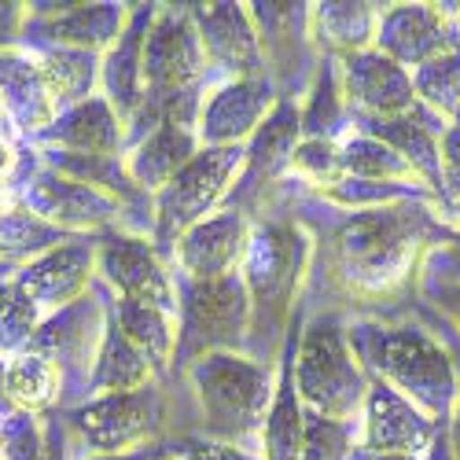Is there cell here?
I'll return each instance as SVG.
<instances>
[{
  "label": "cell",
  "instance_id": "obj_13",
  "mask_svg": "<svg viewBox=\"0 0 460 460\" xmlns=\"http://www.w3.org/2000/svg\"><path fill=\"white\" fill-rule=\"evenodd\" d=\"M96 270L107 277V284L129 302L155 305L163 314H177V288L166 273L159 251L144 236H107L96 247Z\"/></svg>",
  "mask_w": 460,
  "mask_h": 460
},
{
  "label": "cell",
  "instance_id": "obj_47",
  "mask_svg": "<svg viewBox=\"0 0 460 460\" xmlns=\"http://www.w3.org/2000/svg\"><path fill=\"white\" fill-rule=\"evenodd\" d=\"M350 460H416V456H405V453H358Z\"/></svg>",
  "mask_w": 460,
  "mask_h": 460
},
{
  "label": "cell",
  "instance_id": "obj_3",
  "mask_svg": "<svg viewBox=\"0 0 460 460\" xmlns=\"http://www.w3.org/2000/svg\"><path fill=\"white\" fill-rule=\"evenodd\" d=\"M350 350L365 376L372 372L428 420H438L456 405V372L442 342L412 324H354L347 328Z\"/></svg>",
  "mask_w": 460,
  "mask_h": 460
},
{
  "label": "cell",
  "instance_id": "obj_19",
  "mask_svg": "<svg viewBox=\"0 0 460 460\" xmlns=\"http://www.w3.org/2000/svg\"><path fill=\"white\" fill-rule=\"evenodd\" d=\"M93 270H96V247L82 240H66L45 254L30 258L12 280L41 310H66V305H74L89 291Z\"/></svg>",
  "mask_w": 460,
  "mask_h": 460
},
{
  "label": "cell",
  "instance_id": "obj_37",
  "mask_svg": "<svg viewBox=\"0 0 460 460\" xmlns=\"http://www.w3.org/2000/svg\"><path fill=\"white\" fill-rule=\"evenodd\" d=\"M41 324H45L41 305L30 302V295L15 280L0 284V354H12V358L22 354Z\"/></svg>",
  "mask_w": 460,
  "mask_h": 460
},
{
  "label": "cell",
  "instance_id": "obj_15",
  "mask_svg": "<svg viewBox=\"0 0 460 460\" xmlns=\"http://www.w3.org/2000/svg\"><path fill=\"white\" fill-rule=\"evenodd\" d=\"M339 82L354 119H398L416 103L405 66H398L376 49L342 56Z\"/></svg>",
  "mask_w": 460,
  "mask_h": 460
},
{
  "label": "cell",
  "instance_id": "obj_21",
  "mask_svg": "<svg viewBox=\"0 0 460 460\" xmlns=\"http://www.w3.org/2000/svg\"><path fill=\"white\" fill-rule=\"evenodd\" d=\"M155 12H159L155 4H137L119 33V41L100 59V89L111 111L119 114L122 129L133 122V114L144 103V41H147Z\"/></svg>",
  "mask_w": 460,
  "mask_h": 460
},
{
  "label": "cell",
  "instance_id": "obj_41",
  "mask_svg": "<svg viewBox=\"0 0 460 460\" xmlns=\"http://www.w3.org/2000/svg\"><path fill=\"white\" fill-rule=\"evenodd\" d=\"M438 173L442 199H460V126H449L438 140Z\"/></svg>",
  "mask_w": 460,
  "mask_h": 460
},
{
  "label": "cell",
  "instance_id": "obj_36",
  "mask_svg": "<svg viewBox=\"0 0 460 460\" xmlns=\"http://www.w3.org/2000/svg\"><path fill=\"white\" fill-rule=\"evenodd\" d=\"M59 243H66V233L45 225L41 217H33L26 207L0 217V261L22 258V265H26L30 258L45 254V251H52Z\"/></svg>",
  "mask_w": 460,
  "mask_h": 460
},
{
  "label": "cell",
  "instance_id": "obj_44",
  "mask_svg": "<svg viewBox=\"0 0 460 460\" xmlns=\"http://www.w3.org/2000/svg\"><path fill=\"white\" fill-rule=\"evenodd\" d=\"M438 305H442V310H449V314H453V321L460 324V280H456V284H449V288H442Z\"/></svg>",
  "mask_w": 460,
  "mask_h": 460
},
{
  "label": "cell",
  "instance_id": "obj_2",
  "mask_svg": "<svg viewBox=\"0 0 460 460\" xmlns=\"http://www.w3.org/2000/svg\"><path fill=\"white\" fill-rule=\"evenodd\" d=\"M207 52L188 8H163L144 41V103L133 114L126 140H144L159 122L196 126L203 107Z\"/></svg>",
  "mask_w": 460,
  "mask_h": 460
},
{
  "label": "cell",
  "instance_id": "obj_31",
  "mask_svg": "<svg viewBox=\"0 0 460 460\" xmlns=\"http://www.w3.org/2000/svg\"><path fill=\"white\" fill-rule=\"evenodd\" d=\"M59 387H63V372L52 358L22 350L4 365V394L12 402L15 412H45L49 405L59 402Z\"/></svg>",
  "mask_w": 460,
  "mask_h": 460
},
{
  "label": "cell",
  "instance_id": "obj_49",
  "mask_svg": "<svg viewBox=\"0 0 460 460\" xmlns=\"http://www.w3.org/2000/svg\"><path fill=\"white\" fill-rule=\"evenodd\" d=\"M93 460H147V449H140V453H100Z\"/></svg>",
  "mask_w": 460,
  "mask_h": 460
},
{
  "label": "cell",
  "instance_id": "obj_24",
  "mask_svg": "<svg viewBox=\"0 0 460 460\" xmlns=\"http://www.w3.org/2000/svg\"><path fill=\"white\" fill-rule=\"evenodd\" d=\"M196 151H199L196 126L159 122L144 140L133 144V151L126 155V173L144 196H159V191L191 163Z\"/></svg>",
  "mask_w": 460,
  "mask_h": 460
},
{
  "label": "cell",
  "instance_id": "obj_28",
  "mask_svg": "<svg viewBox=\"0 0 460 460\" xmlns=\"http://www.w3.org/2000/svg\"><path fill=\"white\" fill-rule=\"evenodd\" d=\"M376 4H354V0H332V4H310V30L321 49L339 56H354L372 49L376 41Z\"/></svg>",
  "mask_w": 460,
  "mask_h": 460
},
{
  "label": "cell",
  "instance_id": "obj_39",
  "mask_svg": "<svg viewBox=\"0 0 460 460\" xmlns=\"http://www.w3.org/2000/svg\"><path fill=\"white\" fill-rule=\"evenodd\" d=\"M45 449L49 446H45L37 416L12 412L0 420V453H4V460H52Z\"/></svg>",
  "mask_w": 460,
  "mask_h": 460
},
{
  "label": "cell",
  "instance_id": "obj_22",
  "mask_svg": "<svg viewBox=\"0 0 460 460\" xmlns=\"http://www.w3.org/2000/svg\"><path fill=\"white\" fill-rule=\"evenodd\" d=\"M361 126V133L383 140L387 147H394L398 155L412 166L416 177H424L438 196H442V173H438V140L442 133L449 129L446 119H438V114L424 103H412L405 114H398V119H354Z\"/></svg>",
  "mask_w": 460,
  "mask_h": 460
},
{
  "label": "cell",
  "instance_id": "obj_6",
  "mask_svg": "<svg viewBox=\"0 0 460 460\" xmlns=\"http://www.w3.org/2000/svg\"><path fill=\"white\" fill-rule=\"evenodd\" d=\"M295 394L305 412L350 424L368 394V376L358 365L347 328L335 317H321L295 342Z\"/></svg>",
  "mask_w": 460,
  "mask_h": 460
},
{
  "label": "cell",
  "instance_id": "obj_16",
  "mask_svg": "<svg viewBox=\"0 0 460 460\" xmlns=\"http://www.w3.org/2000/svg\"><path fill=\"white\" fill-rule=\"evenodd\" d=\"M273 107H277V93L270 78L225 82L199 107L196 119L199 147H243V140L258 133V126L270 119Z\"/></svg>",
  "mask_w": 460,
  "mask_h": 460
},
{
  "label": "cell",
  "instance_id": "obj_1",
  "mask_svg": "<svg viewBox=\"0 0 460 460\" xmlns=\"http://www.w3.org/2000/svg\"><path fill=\"white\" fill-rule=\"evenodd\" d=\"M431 236L442 240L446 233L412 199L358 210L332 236V277L358 298L391 295L405 284L420 247Z\"/></svg>",
  "mask_w": 460,
  "mask_h": 460
},
{
  "label": "cell",
  "instance_id": "obj_8",
  "mask_svg": "<svg viewBox=\"0 0 460 460\" xmlns=\"http://www.w3.org/2000/svg\"><path fill=\"white\" fill-rule=\"evenodd\" d=\"M243 166V147H199L191 163L155 196V240L173 247L191 225L210 217Z\"/></svg>",
  "mask_w": 460,
  "mask_h": 460
},
{
  "label": "cell",
  "instance_id": "obj_52",
  "mask_svg": "<svg viewBox=\"0 0 460 460\" xmlns=\"http://www.w3.org/2000/svg\"><path fill=\"white\" fill-rule=\"evenodd\" d=\"M0 460H4V453H0Z\"/></svg>",
  "mask_w": 460,
  "mask_h": 460
},
{
  "label": "cell",
  "instance_id": "obj_42",
  "mask_svg": "<svg viewBox=\"0 0 460 460\" xmlns=\"http://www.w3.org/2000/svg\"><path fill=\"white\" fill-rule=\"evenodd\" d=\"M155 460H251L236 446H221V442H191L177 449H163Z\"/></svg>",
  "mask_w": 460,
  "mask_h": 460
},
{
  "label": "cell",
  "instance_id": "obj_51",
  "mask_svg": "<svg viewBox=\"0 0 460 460\" xmlns=\"http://www.w3.org/2000/svg\"><path fill=\"white\" fill-rule=\"evenodd\" d=\"M0 119H4V107H0Z\"/></svg>",
  "mask_w": 460,
  "mask_h": 460
},
{
  "label": "cell",
  "instance_id": "obj_29",
  "mask_svg": "<svg viewBox=\"0 0 460 460\" xmlns=\"http://www.w3.org/2000/svg\"><path fill=\"white\" fill-rule=\"evenodd\" d=\"M151 361L133 347V342L119 332V324H107L100 350H96V365L89 376V391L96 394H129L140 387H151Z\"/></svg>",
  "mask_w": 460,
  "mask_h": 460
},
{
  "label": "cell",
  "instance_id": "obj_26",
  "mask_svg": "<svg viewBox=\"0 0 460 460\" xmlns=\"http://www.w3.org/2000/svg\"><path fill=\"white\" fill-rule=\"evenodd\" d=\"M0 107L19 122L22 133L41 137L56 122V103L45 89L41 66L33 52L22 49H0Z\"/></svg>",
  "mask_w": 460,
  "mask_h": 460
},
{
  "label": "cell",
  "instance_id": "obj_48",
  "mask_svg": "<svg viewBox=\"0 0 460 460\" xmlns=\"http://www.w3.org/2000/svg\"><path fill=\"white\" fill-rule=\"evenodd\" d=\"M15 409H12V402H8V394H4V361H0V420L4 416H12Z\"/></svg>",
  "mask_w": 460,
  "mask_h": 460
},
{
  "label": "cell",
  "instance_id": "obj_4",
  "mask_svg": "<svg viewBox=\"0 0 460 460\" xmlns=\"http://www.w3.org/2000/svg\"><path fill=\"white\" fill-rule=\"evenodd\" d=\"M188 376L199 394L207 438L243 449L261 435L277 391L270 368L243 354H207L188 365Z\"/></svg>",
  "mask_w": 460,
  "mask_h": 460
},
{
  "label": "cell",
  "instance_id": "obj_46",
  "mask_svg": "<svg viewBox=\"0 0 460 460\" xmlns=\"http://www.w3.org/2000/svg\"><path fill=\"white\" fill-rule=\"evenodd\" d=\"M456 412H453V428H449V438H446V446H449V453H453V460H460V391H456V405H453Z\"/></svg>",
  "mask_w": 460,
  "mask_h": 460
},
{
  "label": "cell",
  "instance_id": "obj_34",
  "mask_svg": "<svg viewBox=\"0 0 460 460\" xmlns=\"http://www.w3.org/2000/svg\"><path fill=\"white\" fill-rule=\"evenodd\" d=\"M347 119V96H342V82H339V66L324 63L314 74V89H310V103L305 111H298L302 122V140H332V133Z\"/></svg>",
  "mask_w": 460,
  "mask_h": 460
},
{
  "label": "cell",
  "instance_id": "obj_23",
  "mask_svg": "<svg viewBox=\"0 0 460 460\" xmlns=\"http://www.w3.org/2000/svg\"><path fill=\"white\" fill-rule=\"evenodd\" d=\"M129 12L122 4H66V8H37L30 12L26 33H41L45 41L59 49H82V52H103L119 41ZM22 33V37H26Z\"/></svg>",
  "mask_w": 460,
  "mask_h": 460
},
{
  "label": "cell",
  "instance_id": "obj_50",
  "mask_svg": "<svg viewBox=\"0 0 460 460\" xmlns=\"http://www.w3.org/2000/svg\"><path fill=\"white\" fill-rule=\"evenodd\" d=\"M456 225H460V203H456Z\"/></svg>",
  "mask_w": 460,
  "mask_h": 460
},
{
  "label": "cell",
  "instance_id": "obj_7",
  "mask_svg": "<svg viewBox=\"0 0 460 460\" xmlns=\"http://www.w3.org/2000/svg\"><path fill=\"white\" fill-rule=\"evenodd\" d=\"M177 350L173 361L191 365L207 354H236L251 335V295L243 277L181 280L177 284Z\"/></svg>",
  "mask_w": 460,
  "mask_h": 460
},
{
  "label": "cell",
  "instance_id": "obj_25",
  "mask_svg": "<svg viewBox=\"0 0 460 460\" xmlns=\"http://www.w3.org/2000/svg\"><path fill=\"white\" fill-rule=\"evenodd\" d=\"M37 140L52 144V151H74V155H119L126 144V129L103 96H89L59 111L56 122Z\"/></svg>",
  "mask_w": 460,
  "mask_h": 460
},
{
  "label": "cell",
  "instance_id": "obj_20",
  "mask_svg": "<svg viewBox=\"0 0 460 460\" xmlns=\"http://www.w3.org/2000/svg\"><path fill=\"white\" fill-rule=\"evenodd\" d=\"M251 225L236 210H217L196 221L177 240V261L188 280H221L240 273Z\"/></svg>",
  "mask_w": 460,
  "mask_h": 460
},
{
  "label": "cell",
  "instance_id": "obj_53",
  "mask_svg": "<svg viewBox=\"0 0 460 460\" xmlns=\"http://www.w3.org/2000/svg\"><path fill=\"white\" fill-rule=\"evenodd\" d=\"M456 126H460V119H456Z\"/></svg>",
  "mask_w": 460,
  "mask_h": 460
},
{
  "label": "cell",
  "instance_id": "obj_18",
  "mask_svg": "<svg viewBox=\"0 0 460 460\" xmlns=\"http://www.w3.org/2000/svg\"><path fill=\"white\" fill-rule=\"evenodd\" d=\"M376 52L394 59L398 66H424L460 45H453V30L446 22V12L435 4H394L379 12L376 22Z\"/></svg>",
  "mask_w": 460,
  "mask_h": 460
},
{
  "label": "cell",
  "instance_id": "obj_11",
  "mask_svg": "<svg viewBox=\"0 0 460 460\" xmlns=\"http://www.w3.org/2000/svg\"><path fill=\"white\" fill-rule=\"evenodd\" d=\"M298 144H302L298 107L291 100H277L270 119L258 126V133L243 147V166H240V177L233 181V188H228V196H225V210H236V214L247 217V210L258 207L261 191L291 166Z\"/></svg>",
  "mask_w": 460,
  "mask_h": 460
},
{
  "label": "cell",
  "instance_id": "obj_40",
  "mask_svg": "<svg viewBox=\"0 0 460 460\" xmlns=\"http://www.w3.org/2000/svg\"><path fill=\"white\" fill-rule=\"evenodd\" d=\"M291 166L302 177H310L314 184H321V188H335L342 177H347L342 173V155H339L335 140H302L295 147Z\"/></svg>",
  "mask_w": 460,
  "mask_h": 460
},
{
  "label": "cell",
  "instance_id": "obj_12",
  "mask_svg": "<svg viewBox=\"0 0 460 460\" xmlns=\"http://www.w3.org/2000/svg\"><path fill=\"white\" fill-rule=\"evenodd\" d=\"M22 207L41 217L45 225L59 228V233H96V228H107L111 221L122 217V203L103 196V191L70 181L49 166H41L37 173L26 177V184L19 188Z\"/></svg>",
  "mask_w": 460,
  "mask_h": 460
},
{
  "label": "cell",
  "instance_id": "obj_32",
  "mask_svg": "<svg viewBox=\"0 0 460 460\" xmlns=\"http://www.w3.org/2000/svg\"><path fill=\"white\" fill-rule=\"evenodd\" d=\"M114 324H119V332L151 361V368H166L173 361L177 332H173L170 314L155 310V305H144V302L119 298L114 302Z\"/></svg>",
  "mask_w": 460,
  "mask_h": 460
},
{
  "label": "cell",
  "instance_id": "obj_9",
  "mask_svg": "<svg viewBox=\"0 0 460 460\" xmlns=\"http://www.w3.org/2000/svg\"><path fill=\"white\" fill-rule=\"evenodd\" d=\"M258 33V49L277 100H291L295 89L310 78L314 63V30L310 4H247Z\"/></svg>",
  "mask_w": 460,
  "mask_h": 460
},
{
  "label": "cell",
  "instance_id": "obj_10",
  "mask_svg": "<svg viewBox=\"0 0 460 460\" xmlns=\"http://www.w3.org/2000/svg\"><path fill=\"white\" fill-rule=\"evenodd\" d=\"M70 420L100 453H140V446L159 438L163 398L155 387H140L129 394H100Z\"/></svg>",
  "mask_w": 460,
  "mask_h": 460
},
{
  "label": "cell",
  "instance_id": "obj_38",
  "mask_svg": "<svg viewBox=\"0 0 460 460\" xmlns=\"http://www.w3.org/2000/svg\"><path fill=\"white\" fill-rule=\"evenodd\" d=\"M350 435L354 424H339V420L305 412L302 460H350Z\"/></svg>",
  "mask_w": 460,
  "mask_h": 460
},
{
  "label": "cell",
  "instance_id": "obj_17",
  "mask_svg": "<svg viewBox=\"0 0 460 460\" xmlns=\"http://www.w3.org/2000/svg\"><path fill=\"white\" fill-rule=\"evenodd\" d=\"M361 453H405L416 456L435 446L438 424L428 420L412 402H405L398 391H391L387 383L372 379L368 394L361 405Z\"/></svg>",
  "mask_w": 460,
  "mask_h": 460
},
{
  "label": "cell",
  "instance_id": "obj_43",
  "mask_svg": "<svg viewBox=\"0 0 460 460\" xmlns=\"http://www.w3.org/2000/svg\"><path fill=\"white\" fill-rule=\"evenodd\" d=\"M30 8L26 4H0V49H15V41L26 33Z\"/></svg>",
  "mask_w": 460,
  "mask_h": 460
},
{
  "label": "cell",
  "instance_id": "obj_45",
  "mask_svg": "<svg viewBox=\"0 0 460 460\" xmlns=\"http://www.w3.org/2000/svg\"><path fill=\"white\" fill-rule=\"evenodd\" d=\"M15 163H19V155H15L12 140H8V137H0V181H8V177H12Z\"/></svg>",
  "mask_w": 460,
  "mask_h": 460
},
{
  "label": "cell",
  "instance_id": "obj_30",
  "mask_svg": "<svg viewBox=\"0 0 460 460\" xmlns=\"http://www.w3.org/2000/svg\"><path fill=\"white\" fill-rule=\"evenodd\" d=\"M33 59H37V66H41V78H45V89H49L56 111H66L74 103L96 96L93 93L100 85V56L96 52L49 45Z\"/></svg>",
  "mask_w": 460,
  "mask_h": 460
},
{
  "label": "cell",
  "instance_id": "obj_5",
  "mask_svg": "<svg viewBox=\"0 0 460 460\" xmlns=\"http://www.w3.org/2000/svg\"><path fill=\"white\" fill-rule=\"evenodd\" d=\"M310 254L314 243L295 221H261L251 228L240 261V277L251 295V335H277V328L288 321Z\"/></svg>",
  "mask_w": 460,
  "mask_h": 460
},
{
  "label": "cell",
  "instance_id": "obj_33",
  "mask_svg": "<svg viewBox=\"0 0 460 460\" xmlns=\"http://www.w3.org/2000/svg\"><path fill=\"white\" fill-rule=\"evenodd\" d=\"M339 155H342V173L354 177V181H376V184L416 181L412 166L398 155V151L387 147L383 140H376V137H368V133H358L347 144H339Z\"/></svg>",
  "mask_w": 460,
  "mask_h": 460
},
{
  "label": "cell",
  "instance_id": "obj_27",
  "mask_svg": "<svg viewBox=\"0 0 460 460\" xmlns=\"http://www.w3.org/2000/svg\"><path fill=\"white\" fill-rule=\"evenodd\" d=\"M302 317L295 314V328L284 342V361H280V379L273 391V405L261 428V446L265 460H302V431H305V409L295 394V342H298Z\"/></svg>",
  "mask_w": 460,
  "mask_h": 460
},
{
  "label": "cell",
  "instance_id": "obj_14",
  "mask_svg": "<svg viewBox=\"0 0 460 460\" xmlns=\"http://www.w3.org/2000/svg\"><path fill=\"white\" fill-rule=\"evenodd\" d=\"M188 15L199 30L207 66L228 74L233 82L265 78L258 33L247 4H188Z\"/></svg>",
  "mask_w": 460,
  "mask_h": 460
},
{
  "label": "cell",
  "instance_id": "obj_35",
  "mask_svg": "<svg viewBox=\"0 0 460 460\" xmlns=\"http://www.w3.org/2000/svg\"><path fill=\"white\" fill-rule=\"evenodd\" d=\"M412 93L424 107H431L438 119H449V126H456V119H460V49L420 66L412 74Z\"/></svg>",
  "mask_w": 460,
  "mask_h": 460
}]
</instances>
